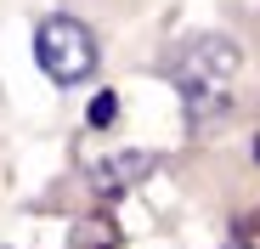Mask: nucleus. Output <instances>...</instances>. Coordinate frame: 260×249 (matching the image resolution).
<instances>
[{
  "label": "nucleus",
  "mask_w": 260,
  "mask_h": 249,
  "mask_svg": "<svg viewBox=\"0 0 260 249\" xmlns=\"http://www.w3.org/2000/svg\"><path fill=\"white\" fill-rule=\"evenodd\" d=\"M226 249H249V243H226Z\"/></svg>",
  "instance_id": "5"
},
{
  "label": "nucleus",
  "mask_w": 260,
  "mask_h": 249,
  "mask_svg": "<svg viewBox=\"0 0 260 249\" xmlns=\"http://www.w3.org/2000/svg\"><path fill=\"white\" fill-rule=\"evenodd\" d=\"M158 170V153H113V159H102L96 164V187L102 193H124V187H136L142 176H153Z\"/></svg>",
  "instance_id": "3"
},
{
  "label": "nucleus",
  "mask_w": 260,
  "mask_h": 249,
  "mask_svg": "<svg viewBox=\"0 0 260 249\" xmlns=\"http://www.w3.org/2000/svg\"><path fill=\"white\" fill-rule=\"evenodd\" d=\"M232 74H238V46L226 34H198V40H187V46L170 57V79H176L192 124H204L226 102V79Z\"/></svg>",
  "instance_id": "1"
},
{
  "label": "nucleus",
  "mask_w": 260,
  "mask_h": 249,
  "mask_svg": "<svg viewBox=\"0 0 260 249\" xmlns=\"http://www.w3.org/2000/svg\"><path fill=\"white\" fill-rule=\"evenodd\" d=\"M108 119H113V97H96L91 102V124H108Z\"/></svg>",
  "instance_id": "4"
},
{
  "label": "nucleus",
  "mask_w": 260,
  "mask_h": 249,
  "mask_svg": "<svg viewBox=\"0 0 260 249\" xmlns=\"http://www.w3.org/2000/svg\"><path fill=\"white\" fill-rule=\"evenodd\" d=\"M96 34L85 28L79 17L57 12L34 28V63L46 68V79H57V85H79V79L96 74Z\"/></svg>",
  "instance_id": "2"
}]
</instances>
